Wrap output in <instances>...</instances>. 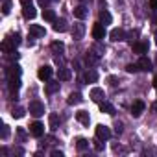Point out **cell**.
Returning <instances> with one entry per match:
<instances>
[{
    "mask_svg": "<svg viewBox=\"0 0 157 157\" xmlns=\"http://www.w3.org/2000/svg\"><path fill=\"white\" fill-rule=\"evenodd\" d=\"M19 44H21V35H19V33H13V35H10V37L4 41L2 50H4V52H11V50H15Z\"/></svg>",
    "mask_w": 157,
    "mask_h": 157,
    "instance_id": "6da1fadb",
    "label": "cell"
},
{
    "mask_svg": "<svg viewBox=\"0 0 157 157\" xmlns=\"http://www.w3.org/2000/svg\"><path fill=\"white\" fill-rule=\"evenodd\" d=\"M96 139L98 140H109L111 139V129L107 128V126H104V124H100V126H96Z\"/></svg>",
    "mask_w": 157,
    "mask_h": 157,
    "instance_id": "7a4b0ae2",
    "label": "cell"
},
{
    "mask_svg": "<svg viewBox=\"0 0 157 157\" xmlns=\"http://www.w3.org/2000/svg\"><path fill=\"white\" fill-rule=\"evenodd\" d=\"M28 111H30V115H33V117H41V115H44V105L35 100V102H30Z\"/></svg>",
    "mask_w": 157,
    "mask_h": 157,
    "instance_id": "3957f363",
    "label": "cell"
},
{
    "mask_svg": "<svg viewBox=\"0 0 157 157\" xmlns=\"http://www.w3.org/2000/svg\"><path fill=\"white\" fill-rule=\"evenodd\" d=\"M52 67H48V65H44V67H41L39 70H37V78H39V80L41 82H48L50 80V78H52Z\"/></svg>",
    "mask_w": 157,
    "mask_h": 157,
    "instance_id": "277c9868",
    "label": "cell"
},
{
    "mask_svg": "<svg viewBox=\"0 0 157 157\" xmlns=\"http://www.w3.org/2000/svg\"><path fill=\"white\" fill-rule=\"evenodd\" d=\"M93 37H94L96 41L104 39V37H105V24H102V22L94 24V26H93Z\"/></svg>",
    "mask_w": 157,
    "mask_h": 157,
    "instance_id": "5b68a950",
    "label": "cell"
},
{
    "mask_svg": "<svg viewBox=\"0 0 157 157\" xmlns=\"http://www.w3.org/2000/svg\"><path fill=\"white\" fill-rule=\"evenodd\" d=\"M89 96H91L94 102H98V104H100V102L105 98V94H104V89H100V87H93V89H91V93H89Z\"/></svg>",
    "mask_w": 157,
    "mask_h": 157,
    "instance_id": "8992f818",
    "label": "cell"
},
{
    "mask_svg": "<svg viewBox=\"0 0 157 157\" xmlns=\"http://www.w3.org/2000/svg\"><path fill=\"white\" fill-rule=\"evenodd\" d=\"M30 133H32L33 137H43V135H44V126H43L41 122H33V124L30 126Z\"/></svg>",
    "mask_w": 157,
    "mask_h": 157,
    "instance_id": "52a82bcc",
    "label": "cell"
},
{
    "mask_svg": "<svg viewBox=\"0 0 157 157\" xmlns=\"http://www.w3.org/2000/svg\"><path fill=\"white\" fill-rule=\"evenodd\" d=\"M83 35H85V26H83V24H74V28H72V37H74L76 41H80V39H83Z\"/></svg>",
    "mask_w": 157,
    "mask_h": 157,
    "instance_id": "ba28073f",
    "label": "cell"
},
{
    "mask_svg": "<svg viewBox=\"0 0 157 157\" xmlns=\"http://www.w3.org/2000/svg\"><path fill=\"white\" fill-rule=\"evenodd\" d=\"M109 37H111V41H124L126 39V32L122 30V28H115V30H111V33H109Z\"/></svg>",
    "mask_w": 157,
    "mask_h": 157,
    "instance_id": "9c48e42d",
    "label": "cell"
},
{
    "mask_svg": "<svg viewBox=\"0 0 157 157\" xmlns=\"http://www.w3.org/2000/svg\"><path fill=\"white\" fill-rule=\"evenodd\" d=\"M144 102L142 100H137V102H133V105H131V115L133 117H140L142 115V111H144Z\"/></svg>",
    "mask_w": 157,
    "mask_h": 157,
    "instance_id": "30bf717a",
    "label": "cell"
},
{
    "mask_svg": "<svg viewBox=\"0 0 157 157\" xmlns=\"http://www.w3.org/2000/svg\"><path fill=\"white\" fill-rule=\"evenodd\" d=\"M44 28L39 26V24H30V35L32 37H44Z\"/></svg>",
    "mask_w": 157,
    "mask_h": 157,
    "instance_id": "8fae6325",
    "label": "cell"
},
{
    "mask_svg": "<svg viewBox=\"0 0 157 157\" xmlns=\"http://www.w3.org/2000/svg\"><path fill=\"white\" fill-rule=\"evenodd\" d=\"M67 30H68V26H67V21H65V19H56V21H54V32L63 33V32H67Z\"/></svg>",
    "mask_w": 157,
    "mask_h": 157,
    "instance_id": "7c38bea8",
    "label": "cell"
},
{
    "mask_svg": "<svg viewBox=\"0 0 157 157\" xmlns=\"http://www.w3.org/2000/svg\"><path fill=\"white\" fill-rule=\"evenodd\" d=\"M137 65H139V68L144 70V72H150V70H151V61H150L146 56H140V59H139Z\"/></svg>",
    "mask_w": 157,
    "mask_h": 157,
    "instance_id": "4fadbf2b",
    "label": "cell"
},
{
    "mask_svg": "<svg viewBox=\"0 0 157 157\" xmlns=\"http://www.w3.org/2000/svg\"><path fill=\"white\" fill-rule=\"evenodd\" d=\"M76 120H78V122H82L83 126H89L91 117H89V113H87V111H78V113H76Z\"/></svg>",
    "mask_w": 157,
    "mask_h": 157,
    "instance_id": "5bb4252c",
    "label": "cell"
},
{
    "mask_svg": "<svg viewBox=\"0 0 157 157\" xmlns=\"http://www.w3.org/2000/svg\"><path fill=\"white\" fill-rule=\"evenodd\" d=\"M22 15H24V19L32 21V19H35L37 11H35V8H33V6H24V10H22Z\"/></svg>",
    "mask_w": 157,
    "mask_h": 157,
    "instance_id": "9a60e30c",
    "label": "cell"
},
{
    "mask_svg": "<svg viewBox=\"0 0 157 157\" xmlns=\"http://www.w3.org/2000/svg\"><path fill=\"white\" fill-rule=\"evenodd\" d=\"M133 52L144 56V54H148V44L146 43H133Z\"/></svg>",
    "mask_w": 157,
    "mask_h": 157,
    "instance_id": "2e32d148",
    "label": "cell"
},
{
    "mask_svg": "<svg viewBox=\"0 0 157 157\" xmlns=\"http://www.w3.org/2000/svg\"><path fill=\"white\" fill-rule=\"evenodd\" d=\"M8 78H10V80H8L10 82V89L11 91H17L21 87V76H8Z\"/></svg>",
    "mask_w": 157,
    "mask_h": 157,
    "instance_id": "e0dca14e",
    "label": "cell"
},
{
    "mask_svg": "<svg viewBox=\"0 0 157 157\" xmlns=\"http://www.w3.org/2000/svg\"><path fill=\"white\" fill-rule=\"evenodd\" d=\"M74 17H76V19H80V21H83V19L87 17V10H85V6H78V8H74Z\"/></svg>",
    "mask_w": 157,
    "mask_h": 157,
    "instance_id": "ac0fdd59",
    "label": "cell"
},
{
    "mask_svg": "<svg viewBox=\"0 0 157 157\" xmlns=\"http://www.w3.org/2000/svg\"><path fill=\"white\" fill-rule=\"evenodd\" d=\"M76 148H78V151H85V150H89V140L83 139V137H80V139L76 140Z\"/></svg>",
    "mask_w": 157,
    "mask_h": 157,
    "instance_id": "d6986e66",
    "label": "cell"
},
{
    "mask_svg": "<svg viewBox=\"0 0 157 157\" xmlns=\"http://www.w3.org/2000/svg\"><path fill=\"white\" fill-rule=\"evenodd\" d=\"M59 82H68L70 78H72V72H70V68H59Z\"/></svg>",
    "mask_w": 157,
    "mask_h": 157,
    "instance_id": "ffe728a7",
    "label": "cell"
},
{
    "mask_svg": "<svg viewBox=\"0 0 157 157\" xmlns=\"http://www.w3.org/2000/svg\"><path fill=\"white\" fill-rule=\"evenodd\" d=\"M70 105H78V104H82L83 102V98H82V94L80 93H72L70 96H68V100H67Z\"/></svg>",
    "mask_w": 157,
    "mask_h": 157,
    "instance_id": "44dd1931",
    "label": "cell"
},
{
    "mask_svg": "<svg viewBox=\"0 0 157 157\" xmlns=\"http://www.w3.org/2000/svg\"><path fill=\"white\" fill-rule=\"evenodd\" d=\"M50 50H52L54 54H63V52H65V44H63L61 41H54V43L50 44Z\"/></svg>",
    "mask_w": 157,
    "mask_h": 157,
    "instance_id": "7402d4cb",
    "label": "cell"
},
{
    "mask_svg": "<svg viewBox=\"0 0 157 157\" xmlns=\"http://www.w3.org/2000/svg\"><path fill=\"white\" fill-rule=\"evenodd\" d=\"M56 91H59V80H57V82H48L44 93H46V94H54Z\"/></svg>",
    "mask_w": 157,
    "mask_h": 157,
    "instance_id": "603a6c76",
    "label": "cell"
},
{
    "mask_svg": "<svg viewBox=\"0 0 157 157\" xmlns=\"http://www.w3.org/2000/svg\"><path fill=\"white\" fill-rule=\"evenodd\" d=\"M100 111L105 113V115H113V113H115V107H113L109 102H100Z\"/></svg>",
    "mask_w": 157,
    "mask_h": 157,
    "instance_id": "cb8c5ba5",
    "label": "cell"
},
{
    "mask_svg": "<svg viewBox=\"0 0 157 157\" xmlns=\"http://www.w3.org/2000/svg\"><path fill=\"white\" fill-rule=\"evenodd\" d=\"M111 21H113V17H111V13H109L107 10L100 11V22H102V24H111Z\"/></svg>",
    "mask_w": 157,
    "mask_h": 157,
    "instance_id": "d4e9b609",
    "label": "cell"
},
{
    "mask_svg": "<svg viewBox=\"0 0 157 157\" xmlns=\"http://www.w3.org/2000/svg\"><path fill=\"white\" fill-rule=\"evenodd\" d=\"M96 80H98V74H96V70H93V68H91L89 72H85V82H87V83H94Z\"/></svg>",
    "mask_w": 157,
    "mask_h": 157,
    "instance_id": "484cf974",
    "label": "cell"
},
{
    "mask_svg": "<svg viewBox=\"0 0 157 157\" xmlns=\"http://www.w3.org/2000/svg\"><path fill=\"white\" fill-rule=\"evenodd\" d=\"M43 19H44L46 22H54V21H56V13H54L52 10H46V8H44V10H43Z\"/></svg>",
    "mask_w": 157,
    "mask_h": 157,
    "instance_id": "4316f807",
    "label": "cell"
},
{
    "mask_svg": "<svg viewBox=\"0 0 157 157\" xmlns=\"http://www.w3.org/2000/svg\"><path fill=\"white\" fill-rule=\"evenodd\" d=\"M48 122H50V128H52V129H57V126H59V117H57L56 113H52V115L48 117Z\"/></svg>",
    "mask_w": 157,
    "mask_h": 157,
    "instance_id": "83f0119b",
    "label": "cell"
},
{
    "mask_svg": "<svg viewBox=\"0 0 157 157\" xmlns=\"http://www.w3.org/2000/svg\"><path fill=\"white\" fill-rule=\"evenodd\" d=\"M24 107H13V111H11V117L13 118H22L24 117Z\"/></svg>",
    "mask_w": 157,
    "mask_h": 157,
    "instance_id": "f1b7e54d",
    "label": "cell"
},
{
    "mask_svg": "<svg viewBox=\"0 0 157 157\" xmlns=\"http://www.w3.org/2000/svg\"><path fill=\"white\" fill-rule=\"evenodd\" d=\"M8 76H21V67H19V65H13V67H10V70H8Z\"/></svg>",
    "mask_w": 157,
    "mask_h": 157,
    "instance_id": "f546056e",
    "label": "cell"
},
{
    "mask_svg": "<svg viewBox=\"0 0 157 157\" xmlns=\"http://www.w3.org/2000/svg\"><path fill=\"white\" fill-rule=\"evenodd\" d=\"M10 11H11V0H4L2 13H4V15H10Z\"/></svg>",
    "mask_w": 157,
    "mask_h": 157,
    "instance_id": "4dcf8cb0",
    "label": "cell"
},
{
    "mask_svg": "<svg viewBox=\"0 0 157 157\" xmlns=\"http://www.w3.org/2000/svg\"><path fill=\"white\" fill-rule=\"evenodd\" d=\"M0 137H2V140H6L8 137H10V126H2V135H0Z\"/></svg>",
    "mask_w": 157,
    "mask_h": 157,
    "instance_id": "1f68e13d",
    "label": "cell"
},
{
    "mask_svg": "<svg viewBox=\"0 0 157 157\" xmlns=\"http://www.w3.org/2000/svg\"><path fill=\"white\" fill-rule=\"evenodd\" d=\"M126 70H128L129 74H135V72H137V70H140V68H139V65H133V63H129V65L126 67Z\"/></svg>",
    "mask_w": 157,
    "mask_h": 157,
    "instance_id": "d6a6232c",
    "label": "cell"
},
{
    "mask_svg": "<svg viewBox=\"0 0 157 157\" xmlns=\"http://www.w3.org/2000/svg\"><path fill=\"white\" fill-rule=\"evenodd\" d=\"M8 56H10V59H13V61H17V59H19V54H17L15 50H11V52H8Z\"/></svg>",
    "mask_w": 157,
    "mask_h": 157,
    "instance_id": "836d02e7",
    "label": "cell"
},
{
    "mask_svg": "<svg viewBox=\"0 0 157 157\" xmlns=\"http://www.w3.org/2000/svg\"><path fill=\"white\" fill-rule=\"evenodd\" d=\"M107 82L115 87V85H117V78H115V76H109V78H107Z\"/></svg>",
    "mask_w": 157,
    "mask_h": 157,
    "instance_id": "e575fe53",
    "label": "cell"
},
{
    "mask_svg": "<svg viewBox=\"0 0 157 157\" xmlns=\"http://www.w3.org/2000/svg\"><path fill=\"white\" fill-rule=\"evenodd\" d=\"M48 4H50V0H39V6L43 8H48Z\"/></svg>",
    "mask_w": 157,
    "mask_h": 157,
    "instance_id": "d590c367",
    "label": "cell"
},
{
    "mask_svg": "<svg viewBox=\"0 0 157 157\" xmlns=\"http://www.w3.org/2000/svg\"><path fill=\"white\" fill-rule=\"evenodd\" d=\"M52 157H63V151H57V150H54V151H52Z\"/></svg>",
    "mask_w": 157,
    "mask_h": 157,
    "instance_id": "8d00e7d4",
    "label": "cell"
},
{
    "mask_svg": "<svg viewBox=\"0 0 157 157\" xmlns=\"http://www.w3.org/2000/svg\"><path fill=\"white\" fill-rule=\"evenodd\" d=\"M21 4H22V8L24 6H32V0H21Z\"/></svg>",
    "mask_w": 157,
    "mask_h": 157,
    "instance_id": "74e56055",
    "label": "cell"
},
{
    "mask_svg": "<svg viewBox=\"0 0 157 157\" xmlns=\"http://www.w3.org/2000/svg\"><path fill=\"white\" fill-rule=\"evenodd\" d=\"M151 111H153V113H155V115H157V100H155V102H153V104H151Z\"/></svg>",
    "mask_w": 157,
    "mask_h": 157,
    "instance_id": "f35d334b",
    "label": "cell"
},
{
    "mask_svg": "<svg viewBox=\"0 0 157 157\" xmlns=\"http://www.w3.org/2000/svg\"><path fill=\"white\" fill-rule=\"evenodd\" d=\"M150 6L155 10V8H157V0H150Z\"/></svg>",
    "mask_w": 157,
    "mask_h": 157,
    "instance_id": "ab89813d",
    "label": "cell"
},
{
    "mask_svg": "<svg viewBox=\"0 0 157 157\" xmlns=\"http://www.w3.org/2000/svg\"><path fill=\"white\" fill-rule=\"evenodd\" d=\"M100 142H102V140H100ZM100 142H96V144H94V148H96V150H98V151H100V150H102V144H100Z\"/></svg>",
    "mask_w": 157,
    "mask_h": 157,
    "instance_id": "60d3db41",
    "label": "cell"
},
{
    "mask_svg": "<svg viewBox=\"0 0 157 157\" xmlns=\"http://www.w3.org/2000/svg\"><path fill=\"white\" fill-rule=\"evenodd\" d=\"M153 87H155V89H157V74H155V76H153Z\"/></svg>",
    "mask_w": 157,
    "mask_h": 157,
    "instance_id": "b9f144b4",
    "label": "cell"
},
{
    "mask_svg": "<svg viewBox=\"0 0 157 157\" xmlns=\"http://www.w3.org/2000/svg\"><path fill=\"white\" fill-rule=\"evenodd\" d=\"M153 22L157 24V8H155V15H153Z\"/></svg>",
    "mask_w": 157,
    "mask_h": 157,
    "instance_id": "7bdbcfd3",
    "label": "cell"
},
{
    "mask_svg": "<svg viewBox=\"0 0 157 157\" xmlns=\"http://www.w3.org/2000/svg\"><path fill=\"white\" fill-rule=\"evenodd\" d=\"M153 37H155V44H157V30H155V33H153Z\"/></svg>",
    "mask_w": 157,
    "mask_h": 157,
    "instance_id": "ee69618b",
    "label": "cell"
}]
</instances>
